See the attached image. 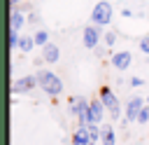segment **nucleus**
<instances>
[{
	"label": "nucleus",
	"mask_w": 149,
	"mask_h": 145,
	"mask_svg": "<svg viewBox=\"0 0 149 145\" xmlns=\"http://www.w3.org/2000/svg\"><path fill=\"white\" fill-rule=\"evenodd\" d=\"M88 98H84V96H72L70 98V110H72V115L79 119V124H84V117H86V110H88Z\"/></svg>",
	"instance_id": "nucleus-5"
},
{
	"label": "nucleus",
	"mask_w": 149,
	"mask_h": 145,
	"mask_svg": "<svg viewBox=\"0 0 149 145\" xmlns=\"http://www.w3.org/2000/svg\"><path fill=\"white\" fill-rule=\"evenodd\" d=\"M86 136H88V145H95L100 140V126L98 124H86Z\"/></svg>",
	"instance_id": "nucleus-15"
},
{
	"label": "nucleus",
	"mask_w": 149,
	"mask_h": 145,
	"mask_svg": "<svg viewBox=\"0 0 149 145\" xmlns=\"http://www.w3.org/2000/svg\"><path fill=\"white\" fill-rule=\"evenodd\" d=\"M58 58H61V49H58L54 42H47V44L42 47V61L49 63V65H54Z\"/></svg>",
	"instance_id": "nucleus-9"
},
{
	"label": "nucleus",
	"mask_w": 149,
	"mask_h": 145,
	"mask_svg": "<svg viewBox=\"0 0 149 145\" xmlns=\"http://www.w3.org/2000/svg\"><path fill=\"white\" fill-rule=\"evenodd\" d=\"M35 87H37V77H35V75H26V77H21V80L14 82L12 91H14V94H28V91H33Z\"/></svg>",
	"instance_id": "nucleus-6"
},
{
	"label": "nucleus",
	"mask_w": 149,
	"mask_h": 145,
	"mask_svg": "<svg viewBox=\"0 0 149 145\" xmlns=\"http://www.w3.org/2000/svg\"><path fill=\"white\" fill-rule=\"evenodd\" d=\"M130 63H133V54L130 51H116L112 56V65L116 70H126V68H130Z\"/></svg>",
	"instance_id": "nucleus-10"
},
{
	"label": "nucleus",
	"mask_w": 149,
	"mask_h": 145,
	"mask_svg": "<svg viewBox=\"0 0 149 145\" xmlns=\"http://www.w3.org/2000/svg\"><path fill=\"white\" fill-rule=\"evenodd\" d=\"M81 37H84V47H86V49H93V47H95V44L100 42V30H98V26L88 23V26L84 28Z\"/></svg>",
	"instance_id": "nucleus-7"
},
{
	"label": "nucleus",
	"mask_w": 149,
	"mask_h": 145,
	"mask_svg": "<svg viewBox=\"0 0 149 145\" xmlns=\"http://www.w3.org/2000/svg\"><path fill=\"white\" fill-rule=\"evenodd\" d=\"M19 37H21V35H19L16 30H9V47H12V49L19 47Z\"/></svg>",
	"instance_id": "nucleus-18"
},
{
	"label": "nucleus",
	"mask_w": 149,
	"mask_h": 145,
	"mask_svg": "<svg viewBox=\"0 0 149 145\" xmlns=\"http://www.w3.org/2000/svg\"><path fill=\"white\" fill-rule=\"evenodd\" d=\"M137 124H147L149 122V105H144L140 112H137V119H135Z\"/></svg>",
	"instance_id": "nucleus-17"
},
{
	"label": "nucleus",
	"mask_w": 149,
	"mask_h": 145,
	"mask_svg": "<svg viewBox=\"0 0 149 145\" xmlns=\"http://www.w3.org/2000/svg\"><path fill=\"white\" fill-rule=\"evenodd\" d=\"M35 77H37V87H40L47 96L56 98L58 94H63V80H61L56 72H51V70H40Z\"/></svg>",
	"instance_id": "nucleus-1"
},
{
	"label": "nucleus",
	"mask_w": 149,
	"mask_h": 145,
	"mask_svg": "<svg viewBox=\"0 0 149 145\" xmlns=\"http://www.w3.org/2000/svg\"><path fill=\"white\" fill-rule=\"evenodd\" d=\"M130 84H133V87H140V84H142V80H140V77H133V80H130Z\"/></svg>",
	"instance_id": "nucleus-22"
},
{
	"label": "nucleus",
	"mask_w": 149,
	"mask_h": 145,
	"mask_svg": "<svg viewBox=\"0 0 149 145\" xmlns=\"http://www.w3.org/2000/svg\"><path fill=\"white\" fill-rule=\"evenodd\" d=\"M23 26H26V16H23V12H21V9H12V16H9V28L19 33Z\"/></svg>",
	"instance_id": "nucleus-11"
},
{
	"label": "nucleus",
	"mask_w": 149,
	"mask_h": 145,
	"mask_svg": "<svg viewBox=\"0 0 149 145\" xmlns=\"http://www.w3.org/2000/svg\"><path fill=\"white\" fill-rule=\"evenodd\" d=\"M72 145H88V136H86V124H79L72 133Z\"/></svg>",
	"instance_id": "nucleus-12"
},
{
	"label": "nucleus",
	"mask_w": 149,
	"mask_h": 145,
	"mask_svg": "<svg viewBox=\"0 0 149 145\" xmlns=\"http://www.w3.org/2000/svg\"><path fill=\"white\" fill-rule=\"evenodd\" d=\"M112 14H114V9H112V2H107V0H100V2L93 7V12H91L93 26H107V23L112 21Z\"/></svg>",
	"instance_id": "nucleus-2"
},
{
	"label": "nucleus",
	"mask_w": 149,
	"mask_h": 145,
	"mask_svg": "<svg viewBox=\"0 0 149 145\" xmlns=\"http://www.w3.org/2000/svg\"><path fill=\"white\" fill-rule=\"evenodd\" d=\"M33 47H35V42H33V35H21L19 37V51H23V54H28V51H33Z\"/></svg>",
	"instance_id": "nucleus-14"
},
{
	"label": "nucleus",
	"mask_w": 149,
	"mask_h": 145,
	"mask_svg": "<svg viewBox=\"0 0 149 145\" xmlns=\"http://www.w3.org/2000/svg\"><path fill=\"white\" fill-rule=\"evenodd\" d=\"M26 23H37V14H35V12H30V14H28V19H26Z\"/></svg>",
	"instance_id": "nucleus-21"
},
{
	"label": "nucleus",
	"mask_w": 149,
	"mask_h": 145,
	"mask_svg": "<svg viewBox=\"0 0 149 145\" xmlns=\"http://www.w3.org/2000/svg\"><path fill=\"white\" fill-rule=\"evenodd\" d=\"M9 5H12L14 9H16V5H19V0H9Z\"/></svg>",
	"instance_id": "nucleus-23"
},
{
	"label": "nucleus",
	"mask_w": 149,
	"mask_h": 145,
	"mask_svg": "<svg viewBox=\"0 0 149 145\" xmlns=\"http://www.w3.org/2000/svg\"><path fill=\"white\" fill-rule=\"evenodd\" d=\"M100 143L102 145H114L116 143V133L112 126H100Z\"/></svg>",
	"instance_id": "nucleus-13"
},
{
	"label": "nucleus",
	"mask_w": 149,
	"mask_h": 145,
	"mask_svg": "<svg viewBox=\"0 0 149 145\" xmlns=\"http://www.w3.org/2000/svg\"><path fill=\"white\" fill-rule=\"evenodd\" d=\"M144 105H147V103H144L140 96H133V98L128 101V105H126V119H128V122H135V119H137V112H140Z\"/></svg>",
	"instance_id": "nucleus-8"
},
{
	"label": "nucleus",
	"mask_w": 149,
	"mask_h": 145,
	"mask_svg": "<svg viewBox=\"0 0 149 145\" xmlns=\"http://www.w3.org/2000/svg\"><path fill=\"white\" fill-rule=\"evenodd\" d=\"M100 103H102V108L112 115V119H119V117H121L119 98L112 94V89H109V87H102V89H100Z\"/></svg>",
	"instance_id": "nucleus-3"
},
{
	"label": "nucleus",
	"mask_w": 149,
	"mask_h": 145,
	"mask_svg": "<svg viewBox=\"0 0 149 145\" xmlns=\"http://www.w3.org/2000/svg\"><path fill=\"white\" fill-rule=\"evenodd\" d=\"M33 42H35L37 47H44V44L49 42V33H47V30H37V33L33 35Z\"/></svg>",
	"instance_id": "nucleus-16"
},
{
	"label": "nucleus",
	"mask_w": 149,
	"mask_h": 145,
	"mask_svg": "<svg viewBox=\"0 0 149 145\" xmlns=\"http://www.w3.org/2000/svg\"><path fill=\"white\" fill-rule=\"evenodd\" d=\"M140 49H142L144 54H149V35H144V37L140 40Z\"/></svg>",
	"instance_id": "nucleus-20"
},
{
	"label": "nucleus",
	"mask_w": 149,
	"mask_h": 145,
	"mask_svg": "<svg viewBox=\"0 0 149 145\" xmlns=\"http://www.w3.org/2000/svg\"><path fill=\"white\" fill-rule=\"evenodd\" d=\"M147 105H149V96H147Z\"/></svg>",
	"instance_id": "nucleus-24"
},
{
	"label": "nucleus",
	"mask_w": 149,
	"mask_h": 145,
	"mask_svg": "<svg viewBox=\"0 0 149 145\" xmlns=\"http://www.w3.org/2000/svg\"><path fill=\"white\" fill-rule=\"evenodd\" d=\"M102 37H105V44H107V47H112V44L116 42V33H112V30H109V33H105Z\"/></svg>",
	"instance_id": "nucleus-19"
},
{
	"label": "nucleus",
	"mask_w": 149,
	"mask_h": 145,
	"mask_svg": "<svg viewBox=\"0 0 149 145\" xmlns=\"http://www.w3.org/2000/svg\"><path fill=\"white\" fill-rule=\"evenodd\" d=\"M102 115H105V108H102L100 98H93V101L88 103V110H86L84 124H100V122H102Z\"/></svg>",
	"instance_id": "nucleus-4"
}]
</instances>
